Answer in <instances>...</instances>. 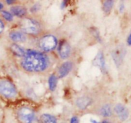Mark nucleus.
<instances>
[{
  "label": "nucleus",
  "instance_id": "a878e982",
  "mask_svg": "<svg viewBox=\"0 0 131 123\" xmlns=\"http://www.w3.org/2000/svg\"><path fill=\"white\" fill-rule=\"evenodd\" d=\"M90 122L92 123H100V122H97V121H95V120H94V119H91Z\"/></svg>",
  "mask_w": 131,
  "mask_h": 123
},
{
  "label": "nucleus",
  "instance_id": "9b49d317",
  "mask_svg": "<svg viewBox=\"0 0 131 123\" xmlns=\"http://www.w3.org/2000/svg\"><path fill=\"white\" fill-rule=\"evenodd\" d=\"M12 13L17 17H23L26 14V10L24 8L20 6H14L10 9Z\"/></svg>",
  "mask_w": 131,
  "mask_h": 123
},
{
  "label": "nucleus",
  "instance_id": "7ed1b4c3",
  "mask_svg": "<svg viewBox=\"0 0 131 123\" xmlns=\"http://www.w3.org/2000/svg\"><path fill=\"white\" fill-rule=\"evenodd\" d=\"M18 117L23 123H37V117L35 112L29 107H24L19 108Z\"/></svg>",
  "mask_w": 131,
  "mask_h": 123
},
{
  "label": "nucleus",
  "instance_id": "4468645a",
  "mask_svg": "<svg viewBox=\"0 0 131 123\" xmlns=\"http://www.w3.org/2000/svg\"><path fill=\"white\" fill-rule=\"evenodd\" d=\"M94 63L95 64V65L99 66L101 68H104L105 61L104 58L103 57V55H102V53L100 52V53L98 54V55L96 56L95 59Z\"/></svg>",
  "mask_w": 131,
  "mask_h": 123
},
{
  "label": "nucleus",
  "instance_id": "1a4fd4ad",
  "mask_svg": "<svg viewBox=\"0 0 131 123\" xmlns=\"http://www.w3.org/2000/svg\"><path fill=\"white\" fill-rule=\"evenodd\" d=\"M90 98L86 96H83L79 98L76 101L77 106L79 107L80 109H86L91 104Z\"/></svg>",
  "mask_w": 131,
  "mask_h": 123
},
{
  "label": "nucleus",
  "instance_id": "dca6fc26",
  "mask_svg": "<svg viewBox=\"0 0 131 123\" xmlns=\"http://www.w3.org/2000/svg\"><path fill=\"white\" fill-rule=\"evenodd\" d=\"M42 123H57L56 119L51 115L45 114L41 116Z\"/></svg>",
  "mask_w": 131,
  "mask_h": 123
},
{
  "label": "nucleus",
  "instance_id": "f3484780",
  "mask_svg": "<svg viewBox=\"0 0 131 123\" xmlns=\"http://www.w3.org/2000/svg\"><path fill=\"white\" fill-rule=\"evenodd\" d=\"M58 79L54 75H52L49 78V87L51 91L55 90L57 85Z\"/></svg>",
  "mask_w": 131,
  "mask_h": 123
},
{
  "label": "nucleus",
  "instance_id": "39448f33",
  "mask_svg": "<svg viewBox=\"0 0 131 123\" xmlns=\"http://www.w3.org/2000/svg\"><path fill=\"white\" fill-rule=\"evenodd\" d=\"M57 44L58 40L56 38L51 34L44 36L39 42L40 47L46 52H49L54 50L57 46Z\"/></svg>",
  "mask_w": 131,
  "mask_h": 123
},
{
  "label": "nucleus",
  "instance_id": "5701e85b",
  "mask_svg": "<svg viewBox=\"0 0 131 123\" xmlns=\"http://www.w3.org/2000/svg\"><path fill=\"white\" fill-rule=\"evenodd\" d=\"M124 8H125V6L123 3H122L121 5H120V8H119V10H120V12H123V11L124 10Z\"/></svg>",
  "mask_w": 131,
  "mask_h": 123
},
{
  "label": "nucleus",
  "instance_id": "9d476101",
  "mask_svg": "<svg viewBox=\"0 0 131 123\" xmlns=\"http://www.w3.org/2000/svg\"><path fill=\"white\" fill-rule=\"evenodd\" d=\"M10 38L14 42H24L26 40L25 35L19 31H12L10 33Z\"/></svg>",
  "mask_w": 131,
  "mask_h": 123
},
{
  "label": "nucleus",
  "instance_id": "f257e3e1",
  "mask_svg": "<svg viewBox=\"0 0 131 123\" xmlns=\"http://www.w3.org/2000/svg\"><path fill=\"white\" fill-rule=\"evenodd\" d=\"M49 59L44 54L35 51H28L24 56L21 65L23 68L30 72H40L49 65Z\"/></svg>",
  "mask_w": 131,
  "mask_h": 123
},
{
  "label": "nucleus",
  "instance_id": "412c9836",
  "mask_svg": "<svg viewBox=\"0 0 131 123\" xmlns=\"http://www.w3.org/2000/svg\"><path fill=\"white\" fill-rule=\"evenodd\" d=\"M4 28H5V25H4V23L3 22V21L1 20H0V34L3 31Z\"/></svg>",
  "mask_w": 131,
  "mask_h": 123
},
{
  "label": "nucleus",
  "instance_id": "a211bd4d",
  "mask_svg": "<svg viewBox=\"0 0 131 123\" xmlns=\"http://www.w3.org/2000/svg\"><path fill=\"white\" fill-rule=\"evenodd\" d=\"M114 1L108 0V1H105L103 4V9L104 11L106 13H109L111 10L112 9L113 6Z\"/></svg>",
  "mask_w": 131,
  "mask_h": 123
},
{
  "label": "nucleus",
  "instance_id": "20e7f679",
  "mask_svg": "<svg viewBox=\"0 0 131 123\" xmlns=\"http://www.w3.org/2000/svg\"><path fill=\"white\" fill-rule=\"evenodd\" d=\"M0 94L8 98H14L17 94L16 88L10 81L3 80L0 81Z\"/></svg>",
  "mask_w": 131,
  "mask_h": 123
},
{
  "label": "nucleus",
  "instance_id": "f8f14e48",
  "mask_svg": "<svg viewBox=\"0 0 131 123\" xmlns=\"http://www.w3.org/2000/svg\"><path fill=\"white\" fill-rule=\"evenodd\" d=\"M11 50L14 54L17 56H24L26 52L20 46L17 44H13L11 46Z\"/></svg>",
  "mask_w": 131,
  "mask_h": 123
},
{
  "label": "nucleus",
  "instance_id": "6ab92c4d",
  "mask_svg": "<svg viewBox=\"0 0 131 123\" xmlns=\"http://www.w3.org/2000/svg\"><path fill=\"white\" fill-rule=\"evenodd\" d=\"M3 17L8 21H12L13 20V16L10 12L7 11H2L1 12Z\"/></svg>",
  "mask_w": 131,
  "mask_h": 123
},
{
  "label": "nucleus",
  "instance_id": "393cba45",
  "mask_svg": "<svg viewBox=\"0 0 131 123\" xmlns=\"http://www.w3.org/2000/svg\"><path fill=\"white\" fill-rule=\"evenodd\" d=\"M6 1L8 4H12V3H14V1H12V0H7V1Z\"/></svg>",
  "mask_w": 131,
  "mask_h": 123
},
{
  "label": "nucleus",
  "instance_id": "aec40b11",
  "mask_svg": "<svg viewBox=\"0 0 131 123\" xmlns=\"http://www.w3.org/2000/svg\"><path fill=\"white\" fill-rule=\"evenodd\" d=\"M70 123H79V120H78V117L74 116V117H72L71 120H70Z\"/></svg>",
  "mask_w": 131,
  "mask_h": 123
},
{
  "label": "nucleus",
  "instance_id": "423d86ee",
  "mask_svg": "<svg viewBox=\"0 0 131 123\" xmlns=\"http://www.w3.org/2000/svg\"><path fill=\"white\" fill-rule=\"evenodd\" d=\"M115 112L121 121H125L129 117V112L127 108L120 103H118L115 106Z\"/></svg>",
  "mask_w": 131,
  "mask_h": 123
},
{
  "label": "nucleus",
  "instance_id": "6e6552de",
  "mask_svg": "<svg viewBox=\"0 0 131 123\" xmlns=\"http://www.w3.org/2000/svg\"><path fill=\"white\" fill-rule=\"evenodd\" d=\"M72 68V63L71 62H65L61 65L58 70V75L60 78L66 77L70 73Z\"/></svg>",
  "mask_w": 131,
  "mask_h": 123
},
{
  "label": "nucleus",
  "instance_id": "2eb2a0df",
  "mask_svg": "<svg viewBox=\"0 0 131 123\" xmlns=\"http://www.w3.org/2000/svg\"><path fill=\"white\" fill-rule=\"evenodd\" d=\"M101 114L105 117H110L112 115V110L110 105H105L101 108Z\"/></svg>",
  "mask_w": 131,
  "mask_h": 123
},
{
  "label": "nucleus",
  "instance_id": "cd10ccee",
  "mask_svg": "<svg viewBox=\"0 0 131 123\" xmlns=\"http://www.w3.org/2000/svg\"><path fill=\"white\" fill-rule=\"evenodd\" d=\"M102 123H111V122H110V121H104Z\"/></svg>",
  "mask_w": 131,
  "mask_h": 123
},
{
  "label": "nucleus",
  "instance_id": "bb28decb",
  "mask_svg": "<svg viewBox=\"0 0 131 123\" xmlns=\"http://www.w3.org/2000/svg\"><path fill=\"white\" fill-rule=\"evenodd\" d=\"M3 8V5L1 3H0V10H1V9H2Z\"/></svg>",
  "mask_w": 131,
  "mask_h": 123
},
{
  "label": "nucleus",
  "instance_id": "b1692460",
  "mask_svg": "<svg viewBox=\"0 0 131 123\" xmlns=\"http://www.w3.org/2000/svg\"><path fill=\"white\" fill-rule=\"evenodd\" d=\"M127 44L129 46H131V33L129 34L127 38Z\"/></svg>",
  "mask_w": 131,
  "mask_h": 123
},
{
  "label": "nucleus",
  "instance_id": "ddd939ff",
  "mask_svg": "<svg viewBox=\"0 0 131 123\" xmlns=\"http://www.w3.org/2000/svg\"><path fill=\"white\" fill-rule=\"evenodd\" d=\"M124 54L125 51H124V49H118L114 53L113 58L116 62V64L121 63L124 57Z\"/></svg>",
  "mask_w": 131,
  "mask_h": 123
},
{
  "label": "nucleus",
  "instance_id": "f03ea898",
  "mask_svg": "<svg viewBox=\"0 0 131 123\" xmlns=\"http://www.w3.org/2000/svg\"><path fill=\"white\" fill-rule=\"evenodd\" d=\"M20 28L23 32L29 34H37L40 31V25L31 19H24L20 22Z\"/></svg>",
  "mask_w": 131,
  "mask_h": 123
},
{
  "label": "nucleus",
  "instance_id": "0eeeda50",
  "mask_svg": "<svg viewBox=\"0 0 131 123\" xmlns=\"http://www.w3.org/2000/svg\"><path fill=\"white\" fill-rule=\"evenodd\" d=\"M59 55L62 59H67L70 53V47L68 42L63 40L60 42L58 48Z\"/></svg>",
  "mask_w": 131,
  "mask_h": 123
},
{
  "label": "nucleus",
  "instance_id": "4be33fe9",
  "mask_svg": "<svg viewBox=\"0 0 131 123\" xmlns=\"http://www.w3.org/2000/svg\"><path fill=\"white\" fill-rule=\"evenodd\" d=\"M39 8H40L39 6H38V5H35V6H33V7H32L31 11H33V12H34V11L35 12V11H38V10H39Z\"/></svg>",
  "mask_w": 131,
  "mask_h": 123
}]
</instances>
